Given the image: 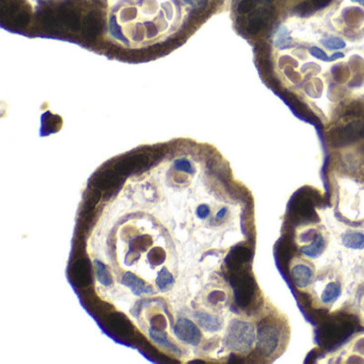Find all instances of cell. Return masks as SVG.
I'll return each mask as SVG.
<instances>
[{
	"label": "cell",
	"mask_w": 364,
	"mask_h": 364,
	"mask_svg": "<svg viewBox=\"0 0 364 364\" xmlns=\"http://www.w3.org/2000/svg\"><path fill=\"white\" fill-rule=\"evenodd\" d=\"M281 340H282L281 329L275 322H266L260 327L256 343L265 355L270 357L271 354H274L279 349Z\"/></svg>",
	"instance_id": "obj_3"
},
{
	"label": "cell",
	"mask_w": 364,
	"mask_h": 364,
	"mask_svg": "<svg viewBox=\"0 0 364 364\" xmlns=\"http://www.w3.org/2000/svg\"><path fill=\"white\" fill-rule=\"evenodd\" d=\"M163 250L162 249H158V248H156V249H152L151 252L148 253L147 255V260L151 262V264L153 265H156V264H159L163 261Z\"/></svg>",
	"instance_id": "obj_15"
},
{
	"label": "cell",
	"mask_w": 364,
	"mask_h": 364,
	"mask_svg": "<svg viewBox=\"0 0 364 364\" xmlns=\"http://www.w3.org/2000/svg\"><path fill=\"white\" fill-rule=\"evenodd\" d=\"M341 243L346 249L361 251L364 249V233L359 230L346 231L341 237Z\"/></svg>",
	"instance_id": "obj_10"
},
{
	"label": "cell",
	"mask_w": 364,
	"mask_h": 364,
	"mask_svg": "<svg viewBox=\"0 0 364 364\" xmlns=\"http://www.w3.org/2000/svg\"><path fill=\"white\" fill-rule=\"evenodd\" d=\"M258 338L255 326L244 319H233L228 326L225 344L226 347L237 353H248L252 350Z\"/></svg>",
	"instance_id": "obj_2"
},
{
	"label": "cell",
	"mask_w": 364,
	"mask_h": 364,
	"mask_svg": "<svg viewBox=\"0 0 364 364\" xmlns=\"http://www.w3.org/2000/svg\"><path fill=\"white\" fill-rule=\"evenodd\" d=\"M212 214V206L210 205L209 202H201L200 204H198L197 209H196V215L199 219L201 220H205L208 219Z\"/></svg>",
	"instance_id": "obj_14"
},
{
	"label": "cell",
	"mask_w": 364,
	"mask_h": 364,
	"mask_svg": "<svg viewBox=\"0 0 364 364\" xmlns=\"http://www.w3.org/2000/svg\"><path fill=\"white\" fill-rule=\"evenodd\" d=\"M194 317L198 326L202 328L205 332L216 333L221 331L223 327V320L219 316L214 315L208 311L199 310L195 313Z\"/></svg>",
	"instance_id": "obj_7"
},
{
	"label": "cell",
	"mask_w": 364,
	"mask_h": 364,
	"mask_svg": "<svg viewBox=\"0 0 364 364\" xmlns=\"http://www.w3.org/2000/svg\"><path fill=\"white\" fill-rule=\"evenodd\" d=\"M148 336H150V338L155 344L159 345L160 347H162V348L171 350V351L176 352V353L179 352L178 347L175 344H173L169 340L167 333L162 332V331H159V330H157L155 328H151L150 330H148Z\"/></svg>",
	"instance_id": "obj_11"
},
{
	"label": "cell",
	"mask_w": 364,
	"mask_h": 364,
	"mask_svg": "<svg viewBox=\"0 0 364 364\" xmlns=\"http://www.w3.org/2000/svg\"><path fill=\"white\" fill-rule=\"evenodd\" d=\"M173 332L179 341L193 346H197L202 340V332L198 324L188 318H179Z\"/></svg>",
	"instance_id": "obj_4"
},
{
	"label": "cell",
	"mask_w": 364,
	"mask_h": 364,
	"mask_svg": "<svg viewBox=\"0 0 364 364\" xmlns=\"http://www.w3.org/2000/svg\"><path fill=\"white\" fill-rule=\"evenodd\" d=\"M291 276L295 285L303 291L314 282L315 272L311 264L298 260L291 265Z\"/></svg>",
	"instance_id": "obj_5"
},
{
	"label": "cell",
	"mask_w": 364,
	"mask_h": 364,
	"mask_svg": "<svg viewBox=\"0 0 364 364\" xmlns=\"http://www.w3.org/2000/svg\"><path fill=\"white\" fill-rule=\"evenodd\" d=\"M252 44L265 84L324 125L364 112V0L283 15Z\"/></svg>",
	"instance_id": "obj_1"
},
{
	"label": "cell",
	"mask_w": 364,
	"mask_h": 364,
	"mask_svg": "<svg viewBox=\"0 0 364 364\" xmlns=\"http://www.w3.org/2000/svg\"><path fill=\"white\" fill-rule=\"evenodd\" d=\"M94 268H95V276L99 283L104 286H110L112 284V276L110 271L107 268L106 265L97 259L94 260Z\"/></svg>",
	"instance_id": "obj_13"
},
{
	"label": "cell",
	"mask_w": 364,
	"mask_h": 364,
	"mask_svg": "<svg viewBox=\"0 0 364 364\" xmlns=\"http://www.w3.org/2000/svg\"><path fill=\"white\" fill-rule=\"evenodd\" d=\"M155 282L159 291L167 292L170 291L175 280L167 267H162V269L158 272V275H157Z\"/></svg>",
	"instance_id": "obj_12"
},
{
	"label": "cell",
	"mask_w": 364,
	"mask_h": 364,
	"mask_svg": "<svg viewBox=\"0 0 364 364\" xmlns=\"http://www.w3.org/2000/svg\"><path fill=\"white\" fill-rule=\"evenodd\" d=\"M328 246V238L322 233L321 231L313 230L312 238L309 242H304L303 246H301L299 249L300 252L307 256L309 259L315 260L318 259L320 255H322L327 249Z\"/></svg>",
	"instance_id": "obj_6"
},
{
	"label": "cell",
	"mask_w": 364,
	"mask_h": 364,
	"mask_svg": "<svg viewBox=\"0 0 364 364\" xmlns=\"http://www.w3.org/2000/svg\"><path fill=\"white\" fill-rule=\"evenodd\" d=\"M343 293V287L341 282L337 281H330L326 283L321 288V292L319 295V300L321 304L324 305H331L333 304L337 299H340Z\"/></svg>",
	"instance_id": "obj_9"
},
{
	"label": "cell",
	"mask_w": 364,
	"mask_h": 364,
	"mask_svg": "<svg viewBox=\"0 0 364 364\" xmlns=\"http://www.w3.org/2000/svg\"><path fill=\"white\" fill-rule=\"evenodd\" d=\"M121 282L123 285L128 287L132 294L136 296L153 295L155 293L153 286L146 284L141 278H139L132 272H125L121 279Z\"/></svg>",
	"instance_id": "obj_8"
}]
</instances>
